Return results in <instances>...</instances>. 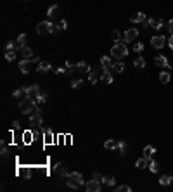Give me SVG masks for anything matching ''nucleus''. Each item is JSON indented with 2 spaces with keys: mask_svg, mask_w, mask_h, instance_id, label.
Masks as SVG:
<instances>
[{
  "mask_svg": "<svg viewBox=\"0 0 173 192\" xmlns=\"http://www.w3.org/2000/svg\"><path fill=\"white\" fill-rule=\"evenodd\" d=\"M138 36V30H135V28H130V30L125 31V35H123V44H132V42H135Z\"/></svg>",
  "mask_w": 173,
  "mask_h": 192,
  "instance_id": "nucleus-6",
  "label": "nucleus"
},
{
  "mask_svg": "<svg viewBox=\"0 0 173 192\" xmlns=\"http://www.w3.org/2000/svg\"><path fill=\"white\" fill-rule=\"evenodd\" d=\"M26 40H28V36H26L24 35V33H21V35H19V36H17V40H16V42H17V45H19V47H26Z\"/></svg>",
  "mask_w": 173,
  "mask_h": 192,
  "instance_id": "nucleus-31",
  "label": "nucleus"
},
{
  "mask_svg": "<svg viewBox=\"0 0 173 192\" xmlns=\"http://www.w3.org/2000/svg\"><path fill=\"white\" fill-rule=\"evenodd\" d=\"M21 57L23 59H33V50L30 47H23L21 48Z\"/></svg>",
  "mask_w": 173,
  "mask_h": 192,
  "instance_id": "nucleus-23",
  "label": "nucleus"
},
{
  "mask_svg": "<svg viewBox=\"0 0 173 192\" xmlns=\"http://www.w3.org/2000/svg\"><path fill=\"white\" fill-rule=\"evenodd\" d=\"M45 101H47V92H42V90H40L38 97H36V102H38V104H43Z\"/></svg>",
  "mask_w": 173,
  "mask_h": 192,
  "instance_id": "nucleus-34",
  "label": "nucleus"
},
{
  "mask_svg": "<svg viewBox=\"0 0 173 192\" xmlns=\"http://www.w3.org/2000/svg\"><path fill=\"white\" fill-rule=\"evenodd\" d=\"M59 16V5H50L47 9V18L49 19H56Z\"/></svg>",
  "mask_w": 173,
  "mask_h": 192,
  "instance_id": "nucleus-16",
  "label": "nucleus"
},
{
  "mask_svg": "<svg viewBox=\"0 0 173 192\" xmlns=\"http://www.w3.org/2000/svg\"><path fill=\"white\" fill-rule=\"evenodd\" d=\"M17 107H19V111H21L23 114H30V116H31V114H35V113H40L38 106H36V99L28 97V95H24V99L19 101Z\"/></svg>",
  "mask_w": 173,
  "mask_h": 192,
  "instance_id": "nucleus-1",
  "label": "nucleus"
},
{
  "mask_svg": "<svg viewBox=\"0 0 173 192\" xmlns=\"http://www.w3.org/2000/svg\"><path fill=\"white\" fill-rule=\"evenodd\" d=\"M159 81L163 83V85H166V83L170 81V73L168 71H161L159 73Z\"/></svg>",
  "mask_w": 173,
  "mask_h": 192,
  "instance_id": "nucleus-29",
  "label": "nucleus"
},
{
  "mask_svg": "<svg viewBox=\"0 0 173 192\" xmlns=\"http://www.w3.org/2000/svg\"><path fill=\"white\" fill-rule=\"evenodd\" d=\"M33 135H35L33 131L26 130L24 133H23V142H24V144H31V140H33V139H31V137H33Z\"/></svg>",
  "mask_w": 173,
  "mask_h": 192,
  "instance_id": "nucleus-28",
  "label": "nucleus"
},
{
  "mask_svg": "<svg viewBox=\"0 0 173 192\" xmlns=\"http://www.w3.org/2000/svg\"><path fill=\"white\" fill-rule=\"evenodd\" d=\"M102 183H104V185H108V187H114L116 180H114V177H112V175H106V177L102 178Z\"/></svg>",
  "mask_w": 173,
  "mask_h": 192,
  "instance_id": "nucleus-25",
  "label": "nucleus"
},
{
  "mask_svg": "<svg viewBox=\"0 0 173 192\" xmlns=\"http://www.w3.org/2000/svg\"><path fill=\"white\" fill-rule=\"evenodd\" d=\"M130 21H132V23H144V21H146V14H144V12H137V14H133V16L130 18Z\"/></svg>",
  "mask_w": 173,
  "mask_h": 192,
  "instance_id": "nucleus-24",
  "label": "nucleus"
},
{
  "mask_svg": "<svg viewBox=\"0 0 173 192\" xmlns=\"http://www.w3.org/2000/svg\"><path fill=\"white\" fill-rule=\"evenodd\" d=\"M111 56L116 57V59H125L126 56H128V47H126V44H123V42H120V44H114L111 47Z\"/></svg>",
  "mask_w": 173,
  "mask_h": 192,
  "instance_id": "nucleus-3",
  "label": "nucleus"
},
{
  "mask_svg": "<svg viewBox=\"0 0 173 192\" xmlns=\"http://www.w3.org/2000/svg\"><path fill=\"white\" fill-rule=\"evenodd\" d=\"M24 95V88H16V90L12 92V97H16V99H19V97Z\"/></svg>",
  "mask_w": 173,
  "mask_h": 192,
  "instance_id": "nucleus-38",
  "label": "nucleus"
},
{
  "mask_svg": "<svg viewBox=\"0 0 173 192\" xmlns=\"http://www.w3.org/2000/svg\"><path fill=\"white\" fill-rule=\"evenodd\" d=\"M14 59H16V52H12V50H7V52H5V61H14Z\"/></svg>",
  "mask_w": 173,
  "mask_h": 192,
  "instance_id": "nucleus-37",
  "label": "nucleus"
},
{
  "mask_svg": "<svg viewBox=\"0 0 173 192\" xmlns=\"http://www.w3.org/2000/svg\"><path fill=\"white\" fill-rule=\"evenodd\" d=\"M135 166H137L138 170H144L146 166H149V159L142 156V157H140V159H137V163H135Z\"/></svg>",
  "mask_w": 173,
  "mask_h": 192,
  "instance_id": "nucleus-26",
  "label": "nucleus"
},
{
  "mask_svg": "<svg viewBox=\"0 0 173 192\" xmlns=\"http://www.w3.org/2000/svg\"><path fill=\"white\" fill-rule=\"evenodd\" d=\"M168 45H170V48H171V50H173V35H171V36H170V38H168Z\"/></svg>",
  "mask_w": 173,
  "mask_h": 192,
  "instance_id": "nucleus-48",
  "label": "nucleus"
},
{
  "mask_svg": "<svg viewBox=\"0 0 173 192\" xmlns=\"http://www.w3.org/2000/svg\"><path fill=\"white\" fill-rule=\"evenodd\" d=\"M166 44H168V40L164 38L163 35H156V36H152V38H151V45L154 48H163Z\"/></svg>",
  "mask_w": 173,
  "mask_h": 192,
  "instance_id": "nucleus-7",
  "label": "nucleus"
},
{
  "mask_svg": "<svg viewBox=\"0 0 173 192\" xmlns=\"http://www.w3.org/2000/svg\"><path fill=\"white\" fill-rule=\"evenodd\" d=\"M82 78L80 80H73V81H71V88H78V87H82Z\"/></svg>",
  "mask_w": 173,
  "mask_h": 192,
  "instance_id": "nucleus-40",
  "label": "nucleus"
},
{
  "mask_svg": "<svg viewBox=\"0 0 173 192\" xmlns=\"http://www.w3.org/2000/svg\"><path fill=\"white\" fill-rule=\"evenodd\" d=\"M133 66H135V68H137V69H144V68H146V59H144L142 56L135 57V61H133Z\"/></svg>",
  "mask_w": 173,
  "mask_h": 192,
  "instance_id": "nucleus-22",
  "label": "nucleus"
},
{
  "mask_svg": "<svg viewBox=\"0 0 173 192\" xmlns=\"http://www.w3.org/2000/svg\"><path fill=\"white\" fill-rule=\"evenodd\" d=\"M156 154V149L152 147V145H146L144 147V157H147V159H152Z\"/></svg>",
  "mask_w": 173,
  "mask_h": 192,
  "instance_id": "nucleus-20",
  "label": "nucleus"
},
{
  "mask_svg": "<svg viewBox=\"0 0 173 192\" xmlns=\"http://www.w3.org/2000/svg\"><path fill=\"white\" fill-rule=\"evenodd\" d=\"M23 88H24V95L33 97V99H36V97H38V94H40V87H38V85H31V87H23Z\"/></svg>",
  "mask_w": 173,
  "mask_h": 192,
  "instance_id": "nucleus-12",
  "label": "nucleus"
},
{
  "mask_svg": "<svg viewBox=\"0 0 173 192\" xmlns=\"http://www.w3.org/2000/svg\"><path fill=\"white\" fill-rule=\"evenodd\" d=\"M111 38L114 40L116 44H120V42H123V36L120 35V31H118V30H112V31H111Z\"/></svg>",
  "mask_w": 173,
  "mask_h": 192,
  "instance_id": "nucleus-30",
  "label": "nucleus"
},
{
  "mask_svg": "<svg viewBox=\"0 0 173 192\" xmlns=\"http://www.w3.org/2000/svg\"><path fill=\"white\" fill-rule=\"evenodd\" d=\"M30 64H40V57H33V59H21V62H19V71H21L23 74H28V68H30Z\"/></svg>",
  "mask_w": 173,
  "mask_h": 192,
  "instance_id": "nucleus-5",
  "label": "nucleus"
},
{
  "mask_svg": "<svg viewBox=\"0 0 173 192\" xmlns=\"http://www.w3.org/2000/svg\"><path fill=\"white\" fill-rule=\"evenodd\" d=\"M171 180H173V177H170V175H163V177L159 178V183H161V185H170Z\"/></svg>",
  "mask_w": 173,
  "mask_h": 192,
  "instance_id": "nucleus-32",
  "label": "nucleus"
},
{
  "mask_svg": "<svg viewBox=\"0 0 173 192\" xmlns=\"http://www.w3.org/2000/svg\"><path fill=\"white\" fill-rule=\"evenodd\" d=\"M168 30L171 31V35H173V18L170 19V21H168Z\"/></svg>",
  "mask_w": 173,
  "mask_h": 192,
  "instance_id": "nucleus-46",
  "label": "nucleus"
},
{
  "mask_svg": "<svg viewBox=\"0 0 173 192\" xmlns=\"http://www.w3.org/2000/svg\"><path fill=\"white\" fill-rule=\"evenodd\" d=\"M100 80H102L106 85H111L112 83V71L111 69H104L102 73H100Z\"/></svg>",
  "mask_w": 173,
  "mask_h": 192,
  "instance_id": "nucleus-14",
  "label": "nucleus"
},
{
  "mask_svg": "<svg viewBox=\"0 0 173 192\" xmlns=\"http://www.w3.org/2000/svg\"><path fill=\"white\" fill-rule=\"evenodd\" d=\"M42 123H43V118H42V114L40 113H35L30 116V125L33 128H40L42 127Z\"/></svg>",
  "mask_w": 173,
  "mask_h": 192,
  "instance_id": "nucleus-11",
  "label": "nucleus"
},
{
  "mask_svg": "<svg viewBox=\"0 0 173 192\" xmlns=\"http://www.w3.org/2000/svg\"><path fill=\"white\" fill-rule=\"evenodd\" d=\"M59 24H54V26H52V35H57V33H59Z\"/></svg>",
  "mask_w": 173,
  "mask_h": 192,
  "instance_id": "nucleus-44",
  "label": "nucleus"
},
{
  "mask_svg": "<svg viewBox=\"0 0 173 192\" xmlns=\"http://www.w3.org/2000/svg\"><path fill=\"white\" fill-rule=\"evenodd\" d=\"M57 24H59L61 30H66V28H68V21H66V19H61V21L57 23Z\"/></svg>",
  "mask_w": 173,
  "mask_h": 192,
  "instance_id": "nucleus-42",
  "label": "nucleus"
},
{
  "mask_svg": "<svg viewBox=\"0 0 173 192\" xmlns=\"http://www.w3.org/2000/svg\"><path fill=\"white\" fill-rule=\"evenodd\" d=\"M92 178L94 180H97V182H102V178H104V175H100V173H97V171H95L94 175H92Z\"/></svg>",
  "mask_w": 173,
  "mask_h": 192,
  "instance_id": "nucleus-43",
  "label": "nucleus"
},
{
  "mask_svg": "<svg viewBox=\"0 0 173 192\" xmlns=\"http://www.w3.org/2000/svg\"><path fill=\"white\" fill-rule=\"evenodd\" d=\"M147 23H149V28H152V30H163L164 28V21L159 18H149Z\"/></svg>",
  "mask_w": 173,
  "mask_h": 192,
  "instance_id": "nucleus-9",
  "label": "nucleus"
},
{
  "mask_svg": "<svg viewBox=\"0 0 173 192\" xmlns=\"http://www.w3.org/2000/svg\"><path fill=\"white\" fill-rule=\"evenodd\" d=\"M56 73H57V74H64V73H66V69H64V68H57Z\"/></svg>",
  "mask_w": 173,
  "mask_h": 192,
  "instance_id": "nucleus-47",
  "label": "nucleus"
},
{
  "mask_svg": "<svg viewBox=\"0 0 173 192\" xmlns=\"http://www.w3.org/2000/svg\"><path fill=\"white\" fill-rule=\"evenodd\" d=\"M52 140H54V133H52L50 128H47V130H45V142H47V144H50Z\"/></svg>",
  "mask_w": 173,
  "mask_h": 192,
  "instance_id": "nucleus-33",
  "label": "nucleus"
},
{
  "mask_svg": "<svg viewBox=\"0 0 173 192\" xmlns=\"http://www.w3.org/2000/svg\"><path fill=\"white\" fill-rule=\"evenodd\" d=\"M52 24L50 21H40L38 24H36V33H38L40 36H45V35H52Z\"/></svg>",
  "mask_w": 173,
  "mask_h": 192,
  "instance_id": "nucleus-4",
  "label": "nucleus"
},
{
  "mask_svg": "<svg viewBox=\"0 0 173 192\" xmlns=\"http://www.w3.org/2000/svg\"><path fill=\"white\" fill-rule=\"evenodd\" d=\"M50 69H52V66H50L49 61H40L38 68H36V71H40V73H47V71H50Z\"/></svg>",
  "mask_w": 173,
  "mask_h": 192,
  "instance_id": "nucleus-19",
  "label": "nucleus"
},
{
  "mask_svg": "<svg viewBox=\"0 0 173 192\" xmlns=\"http://www.w3.org/2000/svg\"><path fill=\"white\" fill-rule=\"evenodd\" d=\"M54 171H56L57 175H59L61 178H66L69 175V170H68V166L66 165H62V163H57L56 166H54Z\"/></svg>",
  "mask_w": 173,
  "mask_h": 192,
  "instance_id": "nucleus-10",
  "label": "nucleus"
},
{
  "mask_svg": "<svg viewBox=\"0 0 173 192\" xmlns=\"http://www.w3.org/2000/svg\"><path fill=\"white\" fill-rule=\"evenodd\" d=\"M66 185L69 189H80L83 185V177L80 171H69V175L66 177Z\"/></svg>",
  "mask_w": 173,
  "mask_h": 192,
  "instance_id": "nucleus-2",
  "label": "nucleus"
},
{
  "mask_svg": "<svg viewBox=\"0 0 173 192\" xmlns=\"http://www.w3.org/2000/svg\"><path fill=\"white\" fill-rule=\"evenodd\" d=\"M102 66L100 68H94V69H90V73H88V80H90L92 83H97V80L100 78V73H102Z\"/></svg>",
  "mask_w": 173,
  "mask_h": 192,
  "instance_id": "nucleus-13",
  "label": "nucleus"
},
{
  "mask_svg": "<svg viewBox=\"0 0 173 192\" xmlns=\"http://www.w3.org/2000/svg\"><path fill=\"white\" fill-rule=\"evenodd\" d=\"M100 66H102V69H111L112 68V61L109 56H102L100 57Z\"/></svg>",
  "mask_w": 173,
  "mask_h": 192,
  "instance_id": "nucleus-18",
  "label": "nucleus"
},
{
  "mask_svg": "<svg viewBox=\"0 0 173 192\" xmlns=\"http://www.w3.org/2000/svg\"><path fill=\"white\" fill-rule=\"evenodd\" d=\"M104 147H106V149H111V151H114V149L120 147V142H118V140L109 139V140H106V142H104Z\"/></svg>",
  "mask_w": 173,
  "mask_h": 192,
  "instance_id": "nucleus-21",
  "label": "nucleus"
},
{
  "mask_svg": "<svg viewBox=\"0 0 173 192\" xmlns=\"http://www.w3.org/2000/svg\"><path fill=\"white\" fill-rule=\"evenodd\" d=\"M111 71H114V73H123V71H125V64H123L121 61L114 62V64H112V68H111Z\"/></svg>",
  "mask_w": 173,
  "mask_h": 192,
  "instance_id": "nucleus-27",
  "label": "nucleus"
},
{
  "mask_svg": "<svg viewBox=\"0 0 173 192\" xmlns=\"http://www.w3.org/2000/svg\"><path fill=\"white\" fill-rule=\"evenodd\" d=\"M100 189H102V182H97V180H94V178L85 183L86 192H100Z\"/></svg>",
  "mask_w": 173,
  "mask_h": 192,
  "instance_id": "nucleus-8",
  "label": "nucleus"
},
{
  "mask_svg": "<svg viewBox=\"0 0 173 192\" xmlns=\"http://www.w3.org/2000/svg\"><path fill=\"white\" fill-rule=\"evenodd\" d=\"M142 50H144V44H142V42H133V52L140 54Z\"/></svg>",
  "mask_w": 173,
  "mask_h": 192,
  "instance_id": "nucleus-35",
  "label": "nucleus"
},
{
  "mask_svg": "<svg viewBox=\"0 0 173 192\" xmlns=\"http://www.w3.org/2000/svg\"><path fill=\"white\" fill-rule=\"evenodd\" d=\"M149 170H151L152 173H158V170H159V165H158V161H152V159H151V163H149Z\"/></svg>",
  "mask_w": 173,
  "mask_h": 192,
  "instance_id": "nucleus-36",
  "label": "nucleus"
},
{
  "mask_svg": "<svg viewBox=\"0 0 173 192\" xmlns=\"http://www.w3.org/2000/svg\"><path fill=\"white\" fill-rule=\"evenodd\" d=\"M19 125H21V123H19V121L16 119V121H12V125H11V128H12V130H17V128H19Z\"/></svg>",
  "mask_w": 173,
  "mask_h": 192,
  "instance_id": "nucleus-45",
  "label": "nucleus"
},
{
  "mask_svg": "<svg viewBox=\"0 0 173 192\" xmlns=\"http://www.w3.org/2000/svg\"><path fill=\"white\" fill-rule=\"evenodd\" d=\"M154 64L159 66V68H170L168 59H166L164 56H156V57H154Z\"/></svg>",
  "mask_w": 173,
  "mask_h": 192,
  "instance_id": "nucleus-15",
  "label": "nucleus"
},
{
  "mask_svg": "<svg viewBox=\"0 0 173 192\" xmlns=\"http://www.w3.org/2000/svg\"><path fill=\"white\" fill-rule=\"evenodd\" d=\"M17 173L21 175L24 180H30L31 178V168H30V166H21V168L17 170Z\"/></svg>",
  "mask_w": 173,
  "mask_h": 192,
  "instance_id": "nucleus-17",
  "label": "nucleus"
},
{
  "mask_svg": "<svg viewBox=\"0 0 173 192\" xmlns=\"http://www.w3.org/2000/svg\"><path fill=\"white\" fill-rule=\"evenodd\" d=\"M125 149H126V142H123V140H121V142H120V147H118V151L121 152V156L125 154Z\"/></svg>",
  "mask_w": 173,
  "mask_h": 192,
  "instance_id": "nucleus-41",
  "label": "nucleus"
},
{
  "mask_svg": "<svg viewBox=\"0 0 173 192\" xmlns=\"http://www.w3.org/2000/svg\"><path fill=\"white\" fill-rule=\"evenodd\" d=\"M116 192H132V187L130 185H120V187L114 189Z\"/></svg>",
  "mask_w": 173,
  "mask_h": 192,
  "instance_id": "nucleus-39",
  "label": "nucleus"
}]
</instances>
